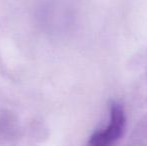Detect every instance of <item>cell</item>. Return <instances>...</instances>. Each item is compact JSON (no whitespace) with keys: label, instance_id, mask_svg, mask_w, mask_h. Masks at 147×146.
Segmentation results:
<instances>
[{"label":"cell","instance_id":"6da1fadb","mask_svg":"<svg viewBox=\"0 0 147 146\" xmlns=\"http://www.w3.org/2000/svg\"><path fill=\"white\" fill-rule=\"evenodd\" d=\"M126 127V114L120 102L112 100L109 105V121L107 126L97 130L89 137L91 146H106L115 143L121 138Z\"/></svg>","mask_w":147,"mask_h":146}]
</instances>
